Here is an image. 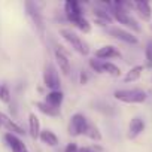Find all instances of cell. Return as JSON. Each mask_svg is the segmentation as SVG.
I'll return each instance as SVG.
<instances>
[{"mask_svg":"<svg viewBox=\"0 0 152 152\" xmlns=\"http://www.w3.org/2000/svg\"><path fill=\"white\" fill-rule=\"evenodd\" d=\"M113 97L122 103H130V104H139L146 102L148 96L145 91L133 88V90H116L113 93Z\"/></svg>","mask_w":152,"mask_h":152,"instance_id":"1","label":"cell"},{"mask_svg":"<svg viewBox=\"0 0 152 152\" xmlns=\"http://www.w3.org/2000/svg\"><path fill=\"white\" fill-rule=\"evenodd\" d=\"M60 34L63 36V39L78 54H81V55H88L90 54V48H88L87 42H84L78 34H76L75 31H72L70 28H61L60 30Z\"/></svg>","mask_w":152,"mask_h":152,"instance_id":"2","label":"cell"},{"mask_svg":"<svg viewBox=\"0 0 152 152\" xmlns=\"http://www.w3.org/2000/svg\"><path fill=\"white\" fill-rule=\"evenodd\" d=\"M107 6L112 8V9H110V15H112V18H115L119 24H122V26H125V27H128V28H131V30H134V31H140V27H139L137 21H136L128 12H125V11H122V9H119V8L112 6V3H107Z\"/></svg>","mask_w":152,"mask_h":152,"instance_id":"3","label":"cell"},{"mask_svg":"<svg viewBox=\"0 0 152 152\" xmlns=\"http://www.w3.org/2000/svg\"><path fill=\"white\" fill-rule=\"evenodd\" d=\"M88 128V119L85 118V115L82 113H75L70 119V125H69V133L73 137H78L85 134Z\"/></svg>","mask_w":152,"mask_h":152,"instance_id":"4","label":"cell"},{"mask_svg":"<svg viewBox=\"0 0 152 152\" xmlns=\"http://www.w3.org/2000/svg\"><path fill=\"white\" fill-rule=\"evenodd\" d=\"M43 82H45V87H48L51 91L60 90V84L61 82H60V76H58V72H57L54 64H46L45 66Z\"/></svg>","mask_w":152,"mask_h":152,"instance_id":"5","label":"cell"},{"mask_svg":"<svg viewBox=\"0 0 152 152\" xmlns=\"http://www.w3.org/2000/svg\"><path fill=\"white\" fill-rule=\"evenodd\" d=\"M109 33H110L112 37H115V39H118V40H122V42H125V43H130V45L139 43V39H137L133 33H130V31H127V30H124V28L112 27V28H109Z\"/></svg>","mask_w":152,"mask_h":152,"instance_id":"6","label":"cell"},{"mask_svg":"<svg viewBox=\"0 0 152 152\" xmlns=\"http://www.w3.org/2000/svg\"><path fill=\"white\" fill-rule=\"evenodd\" d=\"M54 55H55V60H57V64H58L60 70L63 72V75L67 76V75L70 73V61H69L67 54L61 49V46H55Z\"/></svg>","mask_w":152,"mask_h":152,"instance_id":"7","label":"cell"},{"mask_svg":"<svg viewBox=\"0 0 152 152\" xmlns=\"http://www.w3.org/2000/svg\"><path fill=\"white\" fill-rule=\"evenodd\" d=\"M64 12H66V17L70 23H73L75 20H78L79 17H82V11H81V6L78 2H75V0H67L64 3Z\"/></svg>","mask_w":152,"mask_h":152,"instance_id":"8","label":"cell"},{"mask_svg":"<svg viewBox=\"0 0 152 152\" xmlns=\"http://www.w3.org/2000/svg\"><path fill=\"white\" fill-rule=\"evenodd\" d=\"M5 140H6L8 146L12 149V152H28L26 143H24L18 136H15V134H12V133H6V134H5Z\"/></svg>","mask_w":152,"mask_h":152,"instance_id":"9","label":"cell"},{"mask_svg":"<svg viewBox=\"0 0 152 152\" xmlns=\"http://www.w3.org/2000/svg\"><path fill=\"white\" fill-rule=\"evenodd\" d=\"M119 57H121V52L116 51V48L112 45H104L96 51L97 60H110V58H119Z\"/></svg>","mask_w":152,"mask_h":152,"instance_id":"10","label":"cell"},{"mask_svg":"<svg viewBox=\"0 0 152 152\" xmlns=\"http://www.w3.org/2000/svg\"><path fill=\"white\" fill-rule=\"evenodd\" d=\"M26 6H27V14H28V17L33 20V23H34V26H36V28L39 30V33L40 34H43V31H45V26H43V20H42V17H40V14H39V11L36 9V6L33 5V3H26Z\"/></svg>","mask_w":152,"mask_h":152,"instance_id":"11","label":"cell"},{"mask_svg":"<svg viewBox=\"0 0 152 152\" xmlns=\"http://www.w3.org/2000/svg\"><path fill=\"white\" fill-rule=\"evenodd\" d=\"M0 122H2V125H5V127H6L12 134H15V136H17V134H18V136H23V134L26 133L15 121H12V119H11L8 115H5L3 112H0Z\"/></svg>","mask_w":152,"mask_h":152,"instance_id":"12","label":"cell"},{"mask_svg":"<svg viewBox=\"0 0 152 152\" xmlns=\"http://www.w3.org/2000/svg\"><path fill=\"white\" fill-rule=\"evenodd\" d=\"M143 130H145V121H143L140 116H136V118H133L131 122H130L128 137H130V139H134V137H137Z\"/></svg>","mask_w":152,"mask_h":152,"instance_id":"13","label":"cell"},{"mask_svg":"<svg viewBox=\"0 0 152 152\" xmlns=\"http://www.w3.org/2000/svg\"><path fill=\"white\" fill-rule=\"evenodd\" d=\"M134 9L137 11V14L140 15V18H143L145 21H149L152 17V9L151 5L148 2H143V0H139V2L134 3Z\"/></svg>","mask_w":152,"mask_h":152,"instance_id":"14","label":"cell"},{"mask_svg":"<svg viewBox=\"0 0 152 152\" xmlns=\"http://www.w3.org/2000/svg\"><path fill=\"white\" fill-rule=\"evenodd\" d=\"M28 131H30V136L33 139H39V134H40V121L37 118V115L34 112H31L28 115Z\"/></svg>","mask_w":152,"mask_h":152,"instance_id":"15","label":"cell"},{"mask_svg":"<svg viewBox=\"0 0 152 152\" xmlns=\"http://www.w3.org/2000/svg\"><path fill=\"white\" fill-rule=\"evenodd\" d=\"M39 139L42 140V143H45V145H48V146H51V148H54V146L58 145V137H57V134H55L52 130H48V128L40 131Z\"/></svg>","mask_w":152,"mask_h":152,"instance_id":"16","label":"cell"},{"mask_svg":"<svg viewBox=\"0 0 152 152\" xmlns=\"http://www.w3.org/2000/svg\"><path fill=\"white\" fill-rule=\"evenodd\" d=\"M63 100H64V94H63L60 90H57V91H51V93H48V96H46V102H45V103L49 104V106H52V107L60 109Z\"/></svg>","mask_w":152,"mask_h":152,"instance_id":"17","label":"cell"},{"mask_svg":"<svg viewBox=\"0 0 152 152\" xmlns=\"http://www.w3.org/2000/svg\"><path fill=\"white\" fill-rule=\"evenodd\" d=\"M142 72H143V66H140V64L131 67L127 72V75L124 76V82H134V81H137L142 76Z\"/></svg>","mask_w":152,"mask_h":152,"instance_id":"18","label":"cell"},{"mask_svg":"<svg viewBox=\"0 0 152 152\" xmlns=\"http://www.w3.org/2000/svg\"><path fill=\"white\" fill-rule=\"evenodd\" d=\"M36 107H37L42 113H45V115H48V116H52V118L60 116V109L52 107V106L46 104L45 102H37V103H36Z\"/></svg>","mask_w":152,"mask_h":152,"instance_id":"19","label":"cell"},{"mask_svg":"<svg viewBox=\"0 0 152 152\" xmlns=\"http://www.w3.org/2000/svg\"><path fill=\"white\" fill-rule=\"evenodd\" d=\"M102 72L113 76V78H118V76L121 75V69L116 64L110 63V61H102Z\"/></svg>","mask_w":152,"mask_h":152,"instance_id":"20","label":"cell"},{"mask_svg":"<svg viewBox=\"0 0 152 152\" xmlns=\"http://www.w3.org/2000/svg\"><path fill=\"white\" fill-rule=\"evenodd\" d=\"M72 24L78 28V30H81L82 33H90V31H91V24H90V21H88L87 18H84V17H79L78 20H75Z\"/></svg>","mask_w":152,"mask_h":152,"instance_id":"21","label":"cell"},{"mask_svg":"<svg viewBox=\"0 0 152 152\" xmlns=\"http://www.w3.org/2000/svg\"><path fill=\"white\" fill-rule=\"evenodd\" d=\"M85 136H88L90 139L97 140V142L102 140V133H100V130H99L96 125H93V124H88V128H87V131H85Z\"/></svg>","mask_w":152,"mask_h":152,"instance_id":"22","label":"cell"},{"mask_svg":"<svg viewBox=\"0 0 152 152\" xmlns=\"http://www.w3.org/2000/svg\"><path fill=\"white\" fill-rule=\"evenodd\" d=\"M94 15H96V18H100L103 23H112V15H110V12H106V11H103V9H96L94 11Z\"/></svg>","mask_w":152,"mask_h":152,"instance_id":"23","label":"cell"},{"mask_svg":"<svg viewBox=\"0 0 152 152\" xmlns=\"http://www.w3.org/2000/svg\"><path fill=\"white\" fill-rule=\"evenodd\" d=\"M0 102H3V103H9L11 102V91L3 84H0Z\"/></svg>","mask_w":152,"mask_h":152,"instance_id":"24","label":"cell"},{"mask_svg":"<svg viewBox=\"0 0 152 152\" xmlns=\"http://www.w3.org/2000/svg\"><path fill=\"white\" fill-rule=\"evenodd\" d=\"M145 55H146V67L152 69V40L148 42L146 49H145Z\"/></svg>","mask_w":152,"mask_h":152,"instance_id":"25","label":"cell"},{"mask_svg":"<svg viewBox=\"0 0 152 152\" xmlns=\"http://www.w3.org/2000/svg\"><path fill=\"white\" fill-rule=\"evenodd\" d=\"M90 66H91V69H93L94 72H97V73H103V72H102V60H96V58H93V60H90Z\"/></svg>","mask_w":152,"mask_h":152,"instance_id":"26","label":"cell"},{"mask_svg":"<svg viewBox=\"0 0 152 152\" xmlns=\"http://www.w3.org/2000/svg\"><path fill=\"white\" fill-rule=\"evenodd\" d=\"M78 151H79V148H78L76 143H69L64 149V152H78Z\"/></svg>","mask_w":152,"mask_h":152,"instance_id":"27","label":"cell"},{"mask_svg":"<svg viewBox=\"0 0 152 152\" xmlns=\"http://www.w3.org/2000/svg\"><path fill=\"white\" fill-rule=\"evenodd\" d=\"M79 79H81V84H87V82H88V75H87L85 72H82L81 76H79Z\"/></svg>","mask_w":152,"mask_h":152,"instance_id":"28","label":"cell"},{"mask_svg":"<svg viewBox=\"0 0 152 152\" xmlns=\"http://www.w3.org/2000/svg\"><path fill=\"white\" fill-rule=\"evenodd\" d=\"M78 152H82V149H79V151H78Z\"/></svg>","mask_w":152,"mask_h":152,"instance_id":"29","label":"cell"},{"mask_svg":"<svg viewBox=\"0 0 152 152\" xmlns=\"http://www.w3.org/2000/svg\"><path fill=\"white\" fill-rule=\"evenodd\" d=\"M0 127H2V122H0Z\"/></svg>","mask_w":152,"mask_h":152,"instance_id":"30","label":"cell"}]
</instances>
